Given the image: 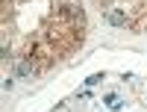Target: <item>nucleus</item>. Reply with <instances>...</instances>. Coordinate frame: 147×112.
Listing matches in <instances>:
<instances>
[{
	"label": "nucleus",
	"mask_w": 147,
	"mask_h": 112,
	"mask_svg": "<svg viewBox=\"0 0 147 112\" xmlns=\"http://www.w3.org/2000/svg\"><path fill=\"white\" fill-rule=\"evenodd\" d=\"M30 74H32L30 62H18V65H15V77H30Z\"/></svg>",
	"instance_id": "obj_3"
},
{
	"label": "nucleus",
	"mask_w": 147,
	"mask_h": 112,
	"mask_svg": "<svg viewBox=\"0 0 147 112\" xmlns=\"http://www.w3.org/2000/svg\"><path fill=\"white\" fill-rule=\"evenodd\" d=\"M106 24H112V27H124L127 24V12L124 9H106Z\"/></svg>",
	"instance_id": "obj_1"
},
{
	"label": "nucleus",
	"mask_w": 147,
	"mask_h": 112,
	"mask_svg": "<svg viewBox=\"0 0 147 112\" xmlns=\"http://www.w3.org/2000/svg\"><path fill=\"white\" fill-rule=\"evenodd\" d=\"M103 103L112 109V112H121L124 109V100H121V94H115V92H109V94H103Z\"/></svg>",
	"instance_id": "obj_2"
},
{
	"label": "nucleus",
	"mask_w": 147,
	"mask_h": 112,
	"mask_svg": "<svg viewBox=\"0 0 147 112\" xmlns=\"http://www.w3.org/2000/svg\"><path fill=\"white\" fill-rule=\"evenodd\" d=\"M100 80H103V74H94V77H88V80H85V86H97Z\"/></svg>",
	"instance_id": "obj_4"
}]
</instances>
